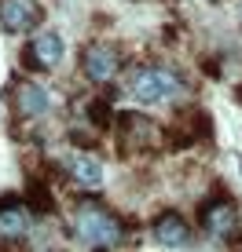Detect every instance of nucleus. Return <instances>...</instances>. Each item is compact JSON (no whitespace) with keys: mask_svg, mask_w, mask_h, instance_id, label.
I'll list each match as a JSON object with an SVG mask.
<instances>
[{"mask_svg":"<svg viewBox=\"0 0 242 252\" xmlns=\"http://www.w3.org/2000/svg\"><path fill=\"white\" fill-rule=\"evenodd\" d=\"M74 227H77V234H81V241H84V245H92V249H114L121 241V234H125L118 216L107 212V208L96 205V201L77 205Z\"/></svg>","mask_w":242,"mask_h":252,"instance_id":"1","label":"nucleus"},{"mask_svg":"<svg viewBox=\"0 0 242 252\" xmlns=\"http://www.w3.org/2000/svg\"><path fill=\"white\" fill-rule=\"evenodd\" d=\"M172 92H180V77L169 66H140L128 77V95L140 102H161Z\"/></svg>","mask_w":242,"mask_h":252,"instance_id":"2","label":"nucleus"},{"mask_svg":"<svg viewBox=\"0 0 242 252\" xmlns=\"http://www.w3.org/2000/svg\"><path fill=\"white\" fill-rule=\"evenodd\" d=\"M40 19H44V11H40V4H33V0H0V26H4L7 33L37 30Z\"/></svg>","mask_w":242,"mask_h":252,"instance_id":"3","label":"nucleus"},{"mask_svg":"<svg viewBox=\"0 0 242 252\" xmlns=\"http://www.w3.org/2000/svg\"><path fill=\"white\" fill-rule=\"evenodd\" d=\"M235 223H239V212H235V201H231V197L217 194L213 201L202 205V227L209 230L213 238H231Z\"/></svg>","mask_w":242,"mask_h":252,"instance_id":"4","label":"nucleus"},{"mask_svg":"<svg viewBox=\"0 0 242 252\" xmlns=\"http://www.w3.org/2000/svg\"><path fill=\"white\" fill-rule=\"evenodd\" d=\"M81 66H84V77L88 81H96V84H107V81H114V73H118V51L110 48V44H88L81 51Z\"/></svg>","mask_w":242,"mask_h":252,"instance_id":"5","label":"nucleus"},{"mask_svg":"<svg viewBox=\"0 0 242 252\" xmlns=\"http://www.w3.org/2000/svg\"><path fill=\"white\" fill-rule=\"evenodd\" d=\"M63 59V37L59 33H40L30 40V48L22 51V63H30V69H55Z\"/></svg>","mask_w":242,"mask_h":252,"instance_id":"6","label":"nucleus"},{"mask_svg":"<svg viewBox=\"0 0 242 252\" xmlns=\"http://www.w3.org/2000/svg\"><path fill=\"white\" fill-rule=\"evenodd\" d=\"M154 139V121H147L143 114H121L118 117V143L121 150H143Z\"/></svg>","mask_w":242,"mask_h":252,"instance_id":"7","label":"nucleus"},{"mask_svg":"<svg viewBox=\"0 0 242 252\" xmlns=\"http://www.w3.org/2000/svg\"><path fill=\"white\" fill-rule=\"evenodd\" d=\"M154 241L165 249H187V241H191V227L184 223V216L180 212H161L158 220H154Z\"/></svg>","mask_w":242,"mask_h":252,"instance_id":"8","label":"nucleus"},{"mask_svg":"<svg viewBox=\"0 0 242 252\" xmlns=\"http://www.w3.org/2000/svg\"><path fill=\"white\" fill-rule=\"evenodd\" d=\"M30 227V205L19 194H4L0 197V230L4 234H22Z\"/></svg>","mask_w":242,"mask_h":252,"instance_id":"9","label":"nucleus"},{"mask_svg":"<svg viewBox=\"0 0 242 252\" xmlns=\"http://www.w3.org/2000/svg\"><path fill=\"white\" fill-rule=\"evenodd\" d=\"M66 168H70V176H74L77 187H88V190L103 187V164L92 158V154H70Z\"/></svg>","mask_w":242,"mask_h":252,"instance_id":"10","label":"nucleus"},{"mask_svg":"<svg viewBox=\"0 0 242 252\" xmlns=\"http://www.w3.org/2000/svg\"><path fill=\"white\" fill-rule=\"evenodd\" d=\"M48 106H51V99H48V92L40 88V84H30V81H26L22 88H19V110H22L26 117L48 114Z\"/></svg>","mask_w":242,"mask_h":252,"instance_id":"11","label":"nucleus"},{"mask_svg":"<svg viewBox=\"0 0 242 252\" xmlns=\"http://www.w3.org/2000/svg\"><path fill=\"white\" fill-rule=\"evenodd\" d=\"M26 205H30V212H51V194H48V187L44 183H26Z\"/></svg>","mask_w":242,"mask_h":252,"instance_id":"12","label":"nucleus"},{"mask_svg":"<svg viewBox=\"0 0 242 252\" xmlns=\"http://www.w3.org/2000/svg\"><path fill=\"white\" fill-rule=\"evenodd\" d=\"M88 117H92V125H96V128H110V125H114L107 102H92V106H88Z\"/></svg>","mask_w":242,"mask_h":252,"instance_id":"13","label":"nucleus"}]
</instances>
